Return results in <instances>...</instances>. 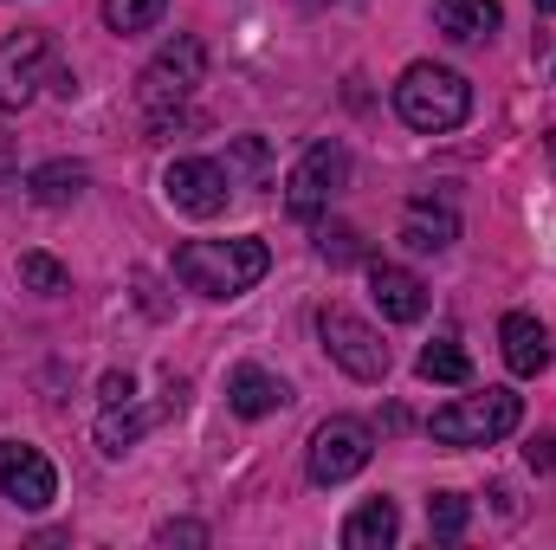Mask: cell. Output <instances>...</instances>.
<instances>
[{
  "mask_svg": "<svg viewBox=\"0 0 556 550\" xmlns=\"http://www.w3.org/2000/svg\"><path fill=\"white\" fill-rule=\"evenodd\" d=\"M266 266H273V253L253 234H240V240H188L175 253V278L188 291H201V298H240V291H253L266 278Z\"/></svg>",
  "mask_w": 556,
  "mask_h": 550,
  "instance_id": "1",
  "label": "cell"
},
{
  "mask_svg": "<svg viewBox=\"0 0 556 550\" xmlns=\"http://www.w3.org/2000/svg\"><path fill=\"white\" fill-rule=\"evenodd\" d=\"M395 111H402V124L420 130V137H446V130H459L466 124V111H472V85L453 72V65H408L402 72V85H395Z\"/></svg>",
  "mask_w": 556,
  "mask_h": 550,
  "instance_id": "2",
  "label": "cell"
},
{
  "mask_svg": "<svg viewBox=\"0 0 556 550\" xmlns=\"http://www.w3.org/2000/svg\"><path fill=\"white\" fill-rule=\"evenodd\" d=\"M201 78H207V46H201L194 33L162 39L155 59L142 65V78H137V104L149 111V124H155V117H175V111L194 98Z\"/></svg>",
  "mask_w": 556,
  "mask_h": 550,
  "instance_id": "3",
  "label": "cell"
},
{
  "mask_svg": "<svg viewBox=\"0 0 556 550\" xmlns=\"http://www.w3.org/2000/svg\"><path fill=\"white\" fill-rule=\"evenodd\" d=\"M525 421V402L511 389H485V396H459L433 414V440L440 447H492Z\"/></svg>",
  "mask_w": 556,
  "mask_h": 550,
  "instance_id": "4",
  "label": "cell"
},
{
  "mask_svg": "<svg viewBox=\"0 0 556 550\" xmlns=\"http://www.w3.org/2000/svg\"><path fill=\"white\" fill-rule=\"evenodd\" d=\"M317 337H324V350H330V363H337L343 376H356V383H382V376H389V343H382V330L363 324L356 311L324 304V311H317Z\"/></svg>",
  "mask_w": 556,
  "mask_h": 550,
  "instance_id": "5",
  "label": "cell"
},
{
  "mask_svg": "<svg viewBox=\"0 0 556 550\" xmlns=\"http://www.w3.org/2000/svg\"><path fill=\"white\" fill-rule=\"evenodd\" d=\"M369 453H376V434H369V421H356V414H330L317 434H311V479L317 486H343V479H356L363 466H369Z\"/></svg>",
  "mask_w": 556,
  "mask_h": 550,
  "instance_id": "6",
  "label": "cell"
},
{
  "mask_svg": "<svg viewBox=\"0 0 556 550\" xmlns=\"http://www.w3.org/2000/svg\"><path fill=\"white\" fill-rule=\"evenodd\" d=\"M343 182H350V149H343V142H311V149L298 155L291 182H285V201H291L298 221H311V214H324V208L337 201Z\"/></svg>",
  "mask_w": 556,
  "mask_h": 550,
  "instance_id": "7",
  "label": "cell"
},
{
  "mask_svg": "<svg viewBox=\"0 0 556 550\" xmlns=\"http://www.w3.org/2000/svg\"><path fill=\"white\" fill-rule=\"evenodd\" d=\"M52 39L46 33H13L0 39V111H26L39 85H52Z\"/></svg>",
  "mask_w": 556,
  "mask_h": 550,
  "instance_id": "8",
  "label": "cell"
},
{
  "mask_svg": "<svg viewBox=\"0 0 556 550\" xmlns=\"http://www.w3.org/2000/svg\"><path fill=\"white\" fill-rule=\"evenodd\" d=\"M162 195H168V208H181V214L207 221V214H220V208H227L233 175H227L220 162H207V155H181V162H168V168H162Z\"/></svg>",
  "mask_w": 556,
  "mask_h": 550,
  "instance_id": "9",
  "label": "cell"
},
{
  "mask_svg": "<svg viewBox=\"0 0 556 550\" xmlns=\"http://www.w3.org/2000/svg\"><path fill=\"white\" fill-rule=\"evenodd\" d=\"M0 499H13L20 512H46L59 499V473L39 447L26 440H0Z\"/></svg>",
  "mask_w": 556,
  "mask_h": 550,
  "instance_id": "10",
  "label": "cell"
},
{
  "mask_svg": "<svg viewBox=\"0 0 556 550\" xmlns=\"http://www.w3.org/2000/svg\"><path fill=\"white\" fill-rule=\"evenodd\" d=\"M181 402H188V396H168L162 409H137V402H111V409H104V421H98V447H104V453L117 460L124 447H137V440L149 434V427H155V421H162V414H181Z\"/></svg>",
  "mask_w": 556,
  "mask_h": 550,
  "instance_id": "11",
  "label": "cell"
},
{
  "mask_svg": "<svg viewBox=\"0 0 556 550\" xmlns=\"http://www.w3.org/2000/svg\"><path fill=\"white\" fill-rule=\"evenodd\" d=\"M291 402V389L278 383L273 370H260V363H240L233 376H227V409L247 414V421H260V414H278Z\"/></svg>",
  "mask_w": 556,
  "mask_h": 550,
  "instance_id": "12",
  "label": "cell"
},
{
  "mask_svg": "<svg viewBox=\"0 0 556 550\" xmlns=\"http://www.w3.org/2000/svg\"><path fill=\"white\" fill-rule=\"evenodd\" d=\"M498 343H505L511 376H538V370L551 363V330H544L531 311H511V317L498 324Z\"/></svg>",
  "mask_w": 556,
  "mask_h": 550,
  "instance_id": "13",
  "label": "cell"
},
{
  "mask_svg": "<svg viewBox=\"0 0 556 550\" xmlns=\"http://www.w3.org/2000/svg\"><path fill=\"white\" fill-rule=\"evenodd\" d=\"M369 291H376V304H382L389 324H420V311H427V285L415 273H402V266H376Z\"/></svg>",
  "mask_w": 556,
  "mask_h": 550,
  "instance_id": "14",
  "label": "cell"
},
{
  "mask_svg": "<svg viewBox=\"0 0 556 550\" xmlns=\"http://www.w3.org/2000/svg\"><path fill=\"white\" fill-rule=\"evenodd\" d=\"M395 538H402L395 499H369V505H356V512L343 518V550H389Z\"/></svg>",
  "mask_w": 556,
  "mask_h": 550,
  "instance_id": "15",
  "label": "cell"
},
{
  "mask_svg": "<svg viewBox=\"0 0 556 550\" xmlns=\"http://www.w3.org/2000/svg\"><path fill=\"white\" fill-rule=\"evenodd\" d=\"M433 20H440V33L446 39H492L498 33V20H505V7L498 0H433Z\"/></svg>",
  "mask_w": 556,
  "mask_h": 550,
  "instance_id": "16",
  "label": "cell"
},
{
  "mask_svg": "<svg viewBox=\"0 0 556 550\" xmlns=\"http://www.w3.org/2000/svg\"><path fill=\"white\" fill-rule=\"evenodd\" d=\"M402 240H408L415 253H446V247L459 240V221H453V208L408 201V214H402Z\"/></svg>",
  "mask_w": 556,
  "mask_h": 550,
  "instance_id": "17",
  "label": "cell"
},
{
  "mask_svg": "<svg viewBox=\"0 0 556 550\" xmlns=\"http://www.w3.org/2000/svg\"><path fill=\"white\" fill-rule=\"evenodd\" d=\"M26 195H33L39 208H65V201L85 195V168H78V162H39V168L26 175Z\"/></svg>",
  "mask_w": 556,
  "mask_h": 550,
  "instance_id": "18",
  "label": "cell"
},
{
  "mask_svg": "<svg viewBox=\"0 0 556 550\" xmlns=\"http://www.w3.org/2000/svg\"><path fill=\"white\" fill-rule=\"evenodd\" d=\"M415 370L427 376V383H472V357H466V350H459L453 337H440V343H427V350H420V363H415Z\"/></svg>",
  "mask_w": 556,
  "mask_h": 550,
  "instance_id": "19",
  "label": "cell"
},
{
  "mask_svg": "<svg viewBox=\"0 0 556 550\" xmlns=\"http://www.w3.org/2000/svg\"><path fill=\"white\" fill-rule=\"evenodd\" d=\"M162 13H168V0H104V26L111 33H149V26H162Z\"/></svg>",
  "mask_w": 556,
  "mask_h": 550,
  "instance_id": "20",
  "label": "cell"
},
{
  "mask_svg": "<svg viewBox=\"0 0 556 550\" xmlns=\"http://www.w3.org/2000/svg\"><path fill=\"white\" fill-rule=\"evenodd\" d=\"M20 285H26V291H46V298H52V291H65V285H72V273H65V266H59L52 253H20Z\"/></svg>",
  "mask_w": 556,
  "mask_h": 550,
  "instance_id": "21",
  "label": "cell"
},
{
  "mask_svg": "<svg viewBox=\"0 0 556 550\" xmlns=\"http://www.w3.org/2000/svg\"><path fill=\"white\" fill-rule=\"evenodd\" d=\"M466 518H472V505H466L459 492H433V499H427V525H433V538H459Z\"/></svg>",
  "mask_w": 556,
  "mask_h": 550,
  "instance_id": "22",
  "label": "cell"
},
{
  "mask_svg": "<svg viewBox=\"0 0 556 550\" xmlns=\"http://www.w3.org/2000/svg\"><path fill=\"white\" fill-rule=\"evenodd\" d=\"M317 253H324L330 266H356V260H363V240H356V227H324V234H317Z\"/></svg>",
  "mask_w": 556,
  "mask_h": 550,
  "instance_id": "23",
  "label": "cell"
},
{
  "mask_svg": "<svg viewBox=\"0 0 556 550\" xmlns=\"http://www.w3.org/2000/svg\"><path fill=\"white\" fill-rule=\"evenodd\" d=\"M155 545H207V525L175 518V525H162V532H155Z\"/></svg>",
  "mask_w": 556,
  "mask_h": 550,
  "instance_id": "24",
  "label": "cell"
},
{
  "mask_svg": "<svg viewBox=\"0 0 556 550\" xmlns=\"http://www.w3.org/2000/svg\"><path fill=\"white\" fill-rule=\"evenodd\" d=\"M20 188V149H13V137H0V201Z\"/></svg>",
  "mask_w": 556,
  "mask_h": 550,
  "instance_id": "25",
  "label": "cell"
},
{
  "mask_svg": "<svg viewBox=\"0 0 556 550\" xmlns=\"http://www.w3.org/2000/svg\"><path fill=\"white\" fill-rule=\"evenodd\" d=\"M130 396H137L130 376H104V409H111V402H130Z\"/></svg>",
  "mask_w": 556,
  "mask_h": 550,
  "instance_id": "26",
  "label": "cell"
},
{
  "mask_svg": "<svg viewBox=\"0 0 556 550\" xmlns=\"http://www.w3.org/2000/svg\"><path fill=\"white\" fill-rule=\"evenodd\" d=\"M531 466H544V473H556V434H544V440H531Z\"/></svg>",
  "mask_w": 556,
  "mask_h": 550,
  "instance_id": "27",
  "label": "cell"
},
{
  "mask_svg": "<svg viewBox=\"0 0 556 550\" xmlns=\"http://www.w3.org/2000/svg\"><path fill=\"white\" fill-rule=\"evenodd\" d=\"M538 13H556V0H538Z\"/></svg>",
  "mask_w": 556,
  "mask_h": 550,
  "instance_id": "28",
  "label": "cell"
},
{
  "mask_svg": "<svg viewBox=\"0 0 556 550\" xmlns=\"http://www.w3.org/2000/svg\"><path fill=\"white\" fill-rule=\"evenodd\" d=\"M551 149H556V130H551Z\"/></svg>",
  "mask_w": 556,
  "mask_h": 550,
  "instance_id": "29",
  "label": "cell"
}]
</instances>
